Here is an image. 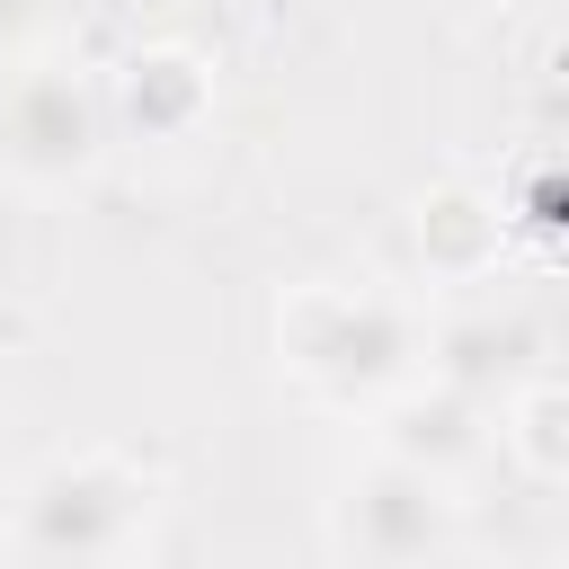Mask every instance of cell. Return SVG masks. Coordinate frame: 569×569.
I'll return each mask as SVG.
<instances>
[{"mask_svg":"<svg viewBox=\"0 0 569 569\" xmlns=\"http://www.w3.org/2000/svg\"><path fill=\"white\" fill-rule=\"evenodd\" d=\"M320 542L329 560H356V569H418V560H453L471 542L462 525V480H436L400 453H356L329 498H320Z\"/></svg>","mask_w":569,"mask_h":569,"instance_id":"3","label":"cell"},{"mask_svg":"<svg viewBox=\"0 0 569 569\" xmlns=\"http://www.w3.org/2000/svg\"><path fill=\"white\" fill-rule=\"evenodd\" d=\"M44 18H53V0H0V71L44 44Z\"/></svg>","mask_w":569,"mask_h":569,"instance_id":"10","label":"cell"},{"mask_svg":"<svg viewBox=\"0 0 569 569\" xmlns=\"http://www.w3.org/2000/svg\"><path fill=\"white\" fill-rule=\"evenodd\" d=\"M525 347H533L525 320H453V329L427 338V373H445V382L489 400L498 382H525Z\"/></svg>","mask_w":569,"mask_h":569,"instance_id":"9","label":"cell"},{"mask_svg":"<svg viewBox=\"0 0 569 569\" xmlns=\"http://www.w3.org/2000/svg\"><path fill=\"white\" fill-rule=\"evenodd\" d=\"M116 142V116H107V89L71 62H9L0 71V178L36 187V196H62L80 187Z\"/></svg>","mask_w":569,"mask_h":569,"instance_id":"4","label":"cell"},{"mask_svg":"<svg viewBox=\"0 0 569 569\" xmlns=\"http://www.w3.org/2000/svg\"><path fill=\"white\" fill-rule=\"evenodd\" d=\"M409 249L427 284H489L507 258V204L471 178H436L409 204Z\"/></svg>","mask_w":569,"mask_h":569,"instance_id":"7","label":"cell"},{"mask_svg":"<svg viewBox=\"0 0 569 569\" xmlns=\"http://www.w3.org/2000/svg\"><path fill=\"white\" fill-rule=\"evenodd\" d=\"M213 53H196L187 36H160V44H133L116 71H107V116L124 142H187L213 124Z\"/></svg>","mask_w":569,"mask_h":569,"instance_id":"6","label":"cell"},{"mask_svg":"<svg viewBox=\"0 0 569 569\" xmlns=\"http://www.w3.org/2000/svg\"><path fill=\"white\" fill-rule=\"evenodd\" d=\"M498 445H507V462H516L525 480L569 489V373H525V382H507Z\"/></svg>","mask_w":569,"mask_h":569,"instance_id":"8","label":"cell"},{"mask_svg":"<svg viewBox=\"0 0 569 569\" xmlns=\"http://www.w3.org/2000/svg\"><path fill=\"white\" fill-rule=\"evenodd\" d=\"M365 427H373L382 453H400V462H418L436 480H471L480 453H489V436H498L489 427V400L462 391V382H445V373H409L391 400L365 409Z\"/></svg>","mask_w":569,"mask_h":569,"instance_id":"5","label":"cell"},{"mask_svg":"<svg viewBox=\"0 0 569 569\" xmlns=\"http://www.w3.org/2000/svg\"><path fill=\"white\" fill-rule=\"evenodd\" d=\"M160 498H169V480L142 471L133 453L62 445L18 480L0 551L9 560H142L151 525H160Z\"/></svg>","mask_w":569,"mask_h":569,"instance_id":"2","label":"cell"},{"mask_svg":"<svg viewBox=\"0 0 569 569\" xmlns=\"http://www.w3.org/2000/svg\"><path fill=\"white\" fill-rule=\"evenodd\" d=\"M436 9H445V18H507L516 0H436Z\"/></svg>","mask_w":569,"mask_h":569,"instance_id":"11","label":"cell"},{"mask_svg":"<svg viewBox=\"0 0 569 569\" xmlns=\"http://www.w3.org/2000/svg\"><path fill=\"white\" fill-rule=\"evenodd\" d=\"M276 365L284 382L329 409V418H365L373 400H391L409 373H427V320L382 293V284H284L276 293Z\"/></svg>","mask_w":569,"mask_h":569,"instance_id":"1","label":"cell"},{"mask_svg":"<svg viewBox=\"0 0 569 569\" xmlns=\"http://www.w3.org/2000/svg\"><path fill=\"white\" fill-rule=\"evenodd\" d=\"M560 222H569V213H560Z\"/></svg>","mask_w":569,"mask_h":569,"instance_id":"12","label":"cell"}]
</instances>
